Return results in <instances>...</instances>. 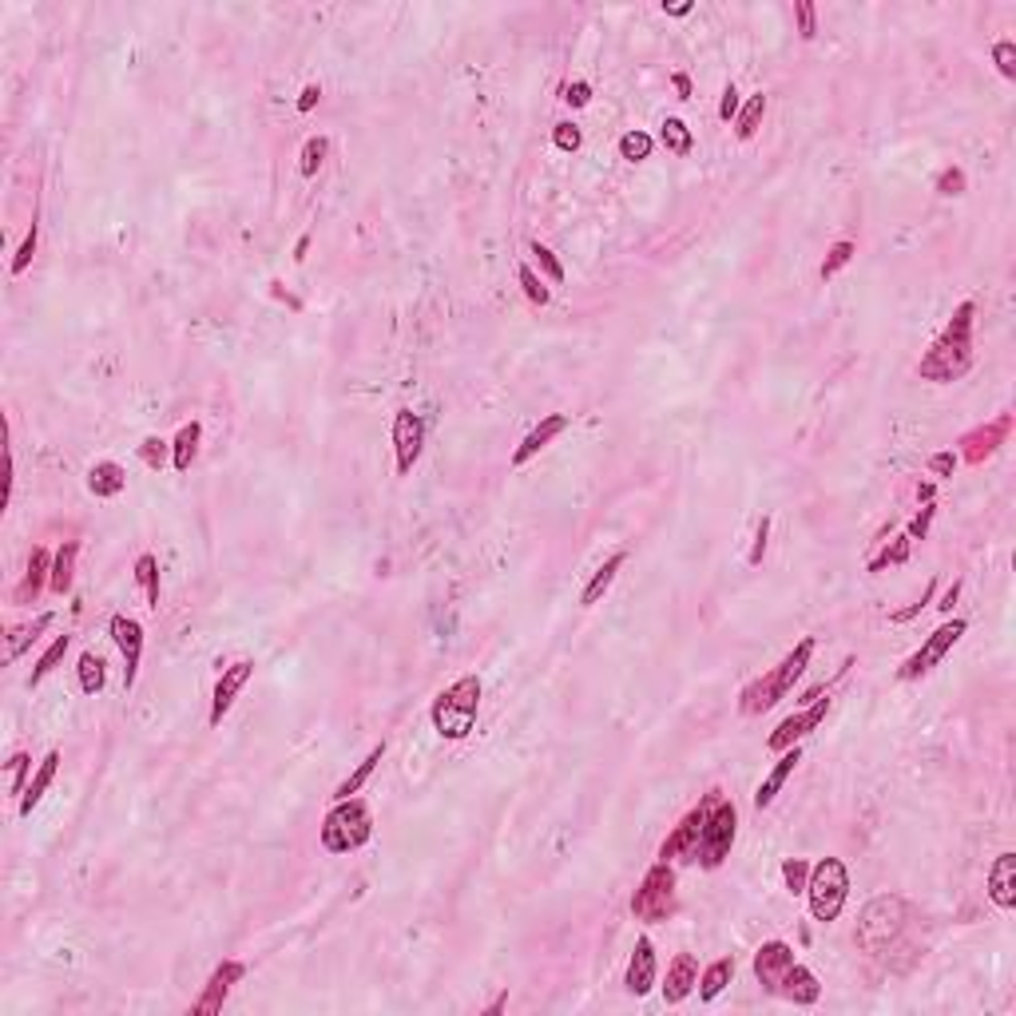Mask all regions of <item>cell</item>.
Segmentation results:
<instances>
[{
  "label": "cell",
  "instance_id": "4",
  "mask_svg": "<svg viewBox=\"0 0 1016 1016\" xmlns=\"http://www.w3.org/2000/svg\"><path fill=\"white\" fill-rule=\"evenodd\" d=\"M703 830H699V850H695V861L703 870H719L723 861L730 858V846H735V834H739V810L735 802L723 799L719 790H711L703 799Z\"/></svg>",
  "mask_w": 1016,
  "mask_h": 1016
},
{
  "label": "cell",
  "instance_id": "39",
  "mask_svg": "<svg viewBox=\"0 0 1016 1016\" xmlns=\"http://www.w3.org/2000/svg\"><path fill=\"white\" fill-rule=\"evenodd\" d=\"M651 147H655V139L648 136V131H628V136L619 139V156H624L628 163H643L651 156Z\"/></svg>",
  "mask_w": 1016,
  "mask_h": 1016
},
{
  "label": "cell",
  "instance_id": "20",
  "mask_svg": "<svg viewBox=\"0 0 1016 1016\" xmlns=\"http://www.w3.org/2000/svg\"><path fill=\"white\" fill-rule=\"evenodd\" d=\"M989 898L997 910H1016V854L1004 850L989 870Z\"/></svg>",
  "mask_w": 1016,
  "mask_h": 1016
},
{
  "label": "cell",
  "instance_id": "11",
  "mask_svg": "<svg viewBox=\"0 0 1016 1016\" xmlns=\"http://www.w3.org/2000/svg\"><path fill=\"white\" fill-rule=\"evenodd\" d=\"M425 445V421L413 409H397L393 417V453H397V477H409Z\"/></svg>",
  "mask_w": 1016,
  "mask_h": 1016
},
{
  "label": "cell",
  "instance_id": "12",
  "mask_svg": "<svg viewBox=\"0 0 1016 1016\" xmlns=\"http://www.w3.org/2000/svg\"><path fill=\"white\" fill-rule=\"evenodd\" d=\"M1012 433V413H1001L997 421L989 425H977V429H969L965 437H961V453H965L969 465H985L992 453L1004 445V437Z\"/></svg>",
  "mask_w": 1016,
  "mask_h": 1016
},
{
  "label": "cell",
  "instance_id": "49",
  "mask_svg": "<svg viewBox=\"0 0 1016 1016\" xmlns=\"http://www.w3.org/2000/svg\"><path fill=\"white\" fill-rule=\"evenodd\" d=\"M794 20H799V36H802V40H814V32H818V8L810 5V0H799V5H794Z\"/></svg>",
  "mask_w": 1016,
  "mask_h": 1016
},
{
  "label": "cell",
  "instance_id": "10",
  "mask_svg": "<svg viewBox=\"0 0 1016 1016\" xmlns=\"http://www.w3.org/2000/svg\"><path fill=\"white\" fill-rule=\"evenodd\" d=\"M826 711H830V699H818L814 695V703L806 707V711H799V715H790V719H782L779 727L770 730V739H767V747L774 750V755H782V750H790V747H799V742L810 735V730H818L822 727V719H826Z\"/></svg>",
  "mask_w": 1016,
  "mask_h": 1016
},
{
  "label": "cell",
  "instance_id": "30",
  "mask_svg": "<svg viewBox=\"0 0 1016 1016\" xmlns=\"http://www.w3.org/2000/svg\"><path fill=\"white\" fill-rule=\"evenodd\" d=\"M730 977H735V961L730 957H719V961H711V965L703 969V973H699V997L703 1001H715L719 992H723L727 985H730Z\"/></svg>",
  "mask_w": 1016,
  "mask_h": 1016
},
{
  "label": "cell",
  "instance_id": "50",
  "mask_svg": "<svg viewBox=\"0 0 1016 1016\" xmlns=\"http://www.w3.org/2000/svg\"><path fill=\"white\" fill-rule=\"evenodd\" d=\"M552 144L560 147V151H580V144H584V131L576 127V124H556V131H552Z\"/></svg>",
  "mask_w": 1016,
  "mask_h": 1016
},
{
  "label": "cell",
  "instance_id": "55",
  "mask_svg": "<svg viewBox=\"0 0 1016 1016\" xmlns=\"http://www.w3.org/2000/svg\"><path fill=\"white\" fill-rule=\"evenodd\" d=\"M739 107H742V100H739V87H735V84H727V87H723V100H719V119H723V124H730V119L739 116Z\"/></svg>",
  "mask_w": 1016,
  "mask_h": 1016
},
{
  "label": "cell",
  "instance_id": "52",
  "mask_svg": "<svg viewBox=\"0 0 1016 1016\" xmlns=\"http://www.w3.org/2000/svg\"><path fill=\"white\" fill-rule=\"evenodd\" d=\"M139 457H144L147 468H163V461H167V441H163V437H147V441L139 445Z\"/></svg>",
  "mask_w": 1016,
  "mask_h": 1016
},
{
  "label": "cell",
  "instance_id": "17",
  "mask_svg": "<svg viewBox=\"0 0 1016 1016\" xmlns=\"http://www.w3.org/2000/svg\"><path fill=\"white\" fill-rule=\"evenodd\" d=\"M794 965V949L786 945V941H767V945H759V953H755V977H759V985L767 989V992H779V985H782V977H786V969Z\"/></svg>",
  "mask_w": 1016,
  "mask_h": 1016
},
{
  "label": "cell",
  "instance_id": "40",
  "mask_svg": "<svg viewBox=\"0 0 1016 1016\" xmlns=\"http://www.w3.org/2000/svg\"><path fill=\"white\" fill-rule=\"evenodd\" d=\"M326 151H330V144H326V136H310V139H306V147H302V163H298V171L306 175V179H314V175H318L322 159H326Z\"/></svg>",
  "mask_w": 1016,
  "mask_h": 1016
},
{
  "label": "cell",
  "instance_id": "63",
  "mask_svg": "<svg viewBox=\"0 0 1016 1016\" xmlns=\"http://www.w3.org/2000/svg\"><path fill=\"white\" fill-rule=\"evenodd\" d=\"M505 1004H508V992H500V997H497L493 1004H488V1012H500V1009H505Z\"/></svg>",
  "mask_w": 1016,
  "mask_h": 1016
},
{
  "label": "cell",
  "instance_id": "62",
  "mask_svg": "<svg viewBox=\"0 0 1016 1016\" xmlns=\"http://www.w3.org/2000/svg\"><path fill=\"white\" fill-rule=\"evenodd\" d=\"M663 13H668V16H687V13H691V5H671V8H663Z\"/></svg>",
  "mask_w": 1016,
  "mask_h": 1016
},
{
  "label": "cell",
  "instance_id": "60",
  "mask_svg": "<svg viewBox=\"0 0 1016 1016\" xmlns=\"http://www.w3.org/2000/svg\"><path fill=\"white\" fill-rule=\"evenodd\" d=\"M957 596H961V584H953V588H949V592L941 596V604H937V608H941V611H953V604H957Z\"/></svg>",
  "mask_w": 1016,
  "mask_h": 1016
},
{
  "label": "cell",
  "instance_id": "44",
  "mask_svg": "<svg viewBox=\"0 0 1016 1016\" xmlns=\"http://www.w3.org/2000/svg\"><path fill=\"white\" fill-rule=\"evenodd\" d=\"M910 548H913V540H910V537H898L886 552L878 556V560H870V572H886L890 564H905V560H910Z\"/></svg>",
  "mask_w": 1016,
  "mask_h": 1016
},
{
  "label": "cell",
  "instance_id": "34",
  "mask_svg": "<svg viewBox=\"0 0 1016 1016\" xmlns=\"http://www.w3.org/2000/svg\"><path fill=\"white\" fill-rule=\"evenodd\" d=\"M80 691L84 695H100L104 691V683H107V668H104V659L96 651H84L80 655Z\"/></svg>",
  "mask_w": 1016,
  "mask_h": 1016
},
{
  "label": "cell",
  "instance_id": "14",
  "mask_svg": "<svg viewBox=\"0 0 1016 1016\" xmlns=\"http://www.w3.org/2000/svg\"><path fill=\"white\" fill-rule=\"evenodd\" d=\"M243 977H246V965H243V961H223V965H218L215 973H211V981H206L203 997L191 1004V1012H195V1016H215V1012L226 1004L231 989H235Z\"/></svg>",
  "mask_w": 1016,
  "mask_h": 1016
},
{
  "label": "cell",
  "instance_id": "27",
  "mask_svg": "<svg viewBox=\"0 0 1016 1016\" xmlns=\"http://www.w3.org/2000/svg\"><path fill=\"white\" fill-rule=\"evenodd\" d=\"M87 488H92V497L112 500L127 488V473L116 461H100V465H92V473H87Z\"/></svg>",
  "mask_w": 1016,
  "mask_h": 1016
},
{
  "label": "cell",
  "instance_id": "58",
  "mask_svg": "<svg viewBox=\"0 0 1016 1016\" xmlns=\"http://www.w3.org/2000/svg\"><path fill=\"white\" fill-rule=\"evenodd\" d=\"M318 96H322V92H318V84H310V87H306V92H302V100H298V112H310V107L318 104Z\"/></svg>",
  "mask_w": 1016,
  "mask_h": 1016
},
{
  "label": "cell",
  "instance_id": "33",
  "mask_svg": "<svg viewBox=\"0 0 1016 1016\" xmlns=\"http://www.w3.org/2000/svg\"><path fill=\"white\" fill-rule=\"evenodd\" d=\"M659 139H663V147L671 151V156H691V147H695V136H691V127L683 124V119H675V116H668L663 119V131H659Z\"/></svg>",
  "mask_w": 1016,
  "mask_h": 1016
},
{
  "label": "cell",
  "instance_id": "45",
  "mask_svg": "<svg viewBox=\"0 0 1016 1016\" xmlns=\"http://www.w3.org/2000/svg\"><path fill=\"white\" fill-rule=\"evenodd\" d=\"M36 238H40V223H36V218H32V226H28L25 243H20L16 258H13V275H16V278H20V275H25V270L32 267V255H36Z\"/></svg>",
  "mask_w": 1016,
  "mask_h": 1016
},
{
  "label": "cell",
  "instance_id": "35",
  "mask_svg": "<svg viewBox=\"0 0 1016 1016\" xmlns=\"http://www.w3.org/2000/svg\"><path fill=\"white\" fill-rule=\"evenodd\" d=\"M762 116H767V96H750L747 104L739 107V116H735V136L739 139H750L759 131V124H762Z\"/></svg>",
  "mask_w": 1016,
  "mask_h": 1016
},
{
  "label": "cell",
  "instance_id": "59",
  "mask_svg": "<svg viewBox=\"0 0 1016 1016\" xmlns=\"http://www.w3.org/2000/svg\"><path fill=\"white\" fill-rule=\"evenodd\" d=\"M675 92H679V100H691V75H675Z\"/></svg>",
  "mask_w": 1016,
  "mask_h": 1016
},
{
  "label": "cell",
  "instance_id": "18",
  "mask_svg": "<svg viewBox=\"0 0 1016 1016\" xmlns=\"http://www.w3.org/2000/svg\"><path fill=\"white\" fill-rule=\"evenodd\" d=\"M568 425H572V417H568V413H548V417H544V421L537 425V429H532V433L517 445V453H512V468L528 465L540 449H548V445H552L556 437H560V433L568 429Z\"/></svg>",
  "mask_w": 1016,
  "mask_h": 1016
},
{
  "label": "cell",
  "instance_id": "61",
  "mask_svg": "<svg viewBox=\"0 0 1016 1016\" xmlns=\"http://www.w3.org/2000/svg\"><path fill=\"white\" fill-rule=\"evenodd\" d=\"M933 493H937L933 485H917V500H925V505H930V500H933Z\"/></svg>",
  "mask_w": 1016,
  "mask_h": 1016
},
{
  "label": "cell",
  "instance_id": "22",
  "mask_svg": "<svg viewBox=\"0 0 1016 1016\" xmlns=\"http://www.w3.org/2000/svg\"><path fill=\"white\" fill-rule=\"evenodd\" d=\"M799 762H802V750H799V747L782 750V755H779V762H774V767H770V774H767V779L759 782V790H755V810H767V806H770L774 799H779V790L786 786V779H790V774H794V767H799Z\"/></svg>",
  "mask_w": 1016,
  "mask_h": 1016
},
{
  "label": "cell",
  "instance_id": "36",
  "mask_svg": "<svg viewBox=\"0 0 1016 1016\" xmlns=\"http://www.w3.org/2000/svg\"><path fill=\"white\" fill-rule=\"evenodd\" d=\"M68 643H72V636H56L52 639V648L40 655L36 659V668H32V675H28V687H40L44 679H48L52 671L60 668V659H64V651H68Z\"/></svg>",
  "mask_w": 1016,
  "mask_h": 1016
},
{
  "label": "cell",
  "instance_id": "37",
  "mask_svg": "<svg viewBox=\"0 0 1016 1016\" xmlns=\"http://www.w3.org/2000/svg\"><path fill=\"white\" fill-rule=\"evenodd\" d=\"M136 580H139V588H144V596H147V608H159V560L151 552H144L136 560Z\"/></svg>",
  "mask_w": 1016,
  "mask_h": 1016
},
{
  "label": "cell",
  "instance_id": "2",
  "mask_svg": "<svg viewBox=\"0 0 1016 1016\" xmlns=\"http://www.w3.org/2000/svg\"><path fill=\"white\" fill-rule=\"evenodd\" d=\"M810 655H814V639H802L799 648H794L790 655H786V659H782L774 671L759 675L755 683H747V687H742V695H739V711H742V715H762V711H770L774 703H782V699L794 691V683L802 679V671L810 668Z\"/></svg>",
  "mask_w": 1016,
  "mask_h": 1016
},
{
  "label": "cell",
  "instance_id": "53",
  "mask_svg": "<svg viewBox=\"0 0 1016 1016\" xmlns=\"http://www.w3.org/2000/svg\"><path fill=\"white\" fill-rule=\"evenodd\" d=\"M933 592H937V584H930V588H925V592H921V599H917V604H910V608H901V611H893V616H890V619H893V624H910V619H913V616H921V611H925V608H930V599H933Z\"/></svg>",
  "mask_w": 1016,
  "mask_h": 1016
},
{
  "label": "cell",
  "instance_id": "46",
  "mask_svg": "<svg viewBox=\"0 0 1016 1016\" xmlns=\"http://www.w3.org/2000/svg\"><path fill=\"white\" fill-rule=\"evenodd\" d=\"M992 64L1004 80H1016V44L1012 40H997L992 44Z\"/></svg>",
  "mask_w": 1016,
  "mask_h": 1016
},
{
  "label": "cell",
  "instance_id": "31",
  "mask_svg": "<svg viewBox=\"0 0 1016 1016\" xmlns=\"http://www.w3.org/2000/svg\"><path fill=\"white\" fill-rule=\"evenodd\" d=\"M381 759H386V742H377V747L369 750V755H366L362 762H357V770L349 774V779H346L342 786H337V790H334V799H337V802H342V799H354V794H357V790H362V786L369 782V774L377 770V762H381Z\"/></svg>",
  "mask_w": 1016,
  "mask_h": 1016
},
{
  "label": "cell",
  "instance_id": "24",
  "mask_svg": "<svg viewBox=\"0 0 1016 1016\" xmlns=\"http://www.w3.org/2000/svg\"><path fill=\"white\" fill-rule=\"evenodd\" d=\"M48 580H52V556H48V548H32L28 572H25V580L16 584L13 599H16V604H32V599L44 592V584H48Z\"/></svg>",
  "mask_w": 1016,
  "mask_h": 1016
},
{
  "label": "cell",
  "instance_id": "25",
  "mask_svg": "<svg viewBox=\"0 0 1016 1016\" xmlns=\"http://www.w3.org/2000/svg\"><path fill=\"white\" fill-rule=\"evenodd\" d=\"M56 770H60V750H48V755H44V762H40V770L32 774L25 799H20V818H32V810H36V806L44 802V794H48L52 779H56Z\"/></svg>",
  "mask_w": 1016,
  "mask_h": 1016
},
{
  "label": "cell",
  "instance_id": "56",
  "mask_svg": "<svg viewBox=\"0 0 1016 1016\" xmlns=\"http://www.w3.org/2000/svg\"><path fill=\"white\" fill-rule=\"evenodd\" d=\"M564 104H572V107H588V104H592V84H584V80L568 84V87H564Z\"/></svg>",
  "mask_w": 1016,
  "mask_h": 1016
},
{
  "label": "cell",
  "instance_id": "41",
  "mask_svg": "<svg viewBox=\"0 0 1016 1016\" xmlns=\"http://www.w3.org/2000/svg\"><path fill=\"white\" fill-rule=\"evenodd\" d=\"M517 278H520L524 298H528L532 306H548V302H552V290L537 278V270H532V267H520V270H517Z\"/></svg>",
  "mask_w": 1016,
  "mask_h": 1016
},
{
  "label": "cell",
  "instance_id": "47",
  "mask_svg": "<svg viewBox=\"0 0 1016 1016\" xmlns=\"http://www.w3.org/2000/svg\"><path fill=\"white\" fill-rule=\"evenodd\" d=\"M965 187H969V179H965L961 167H945L941 175H937V195H949V199H953V195H965Z\"/></svg>",
  "mask_w": 1016,
  "mask_h": 1016
},
{
  "label": "cell",
  "instance_id": "3",
  "mask_svg": "<svg viewBox=\"0 0 1016 1016\" xmlns=\"http://www.w3.org/2000/svg\"><path fill=\"white\" fill-rule=\"evenodd\" d=\"M477 711H480V679H477V675H461V679L449 683L441 695L433 699L429 719H433V730L441 739L461 742V739L473 735Z\"/></svg>",
  "mask_w": 1016,
  "mask_h": 1016
},
{
  "label": "cell",
  "instance_id": "21",
  "mask_svg": "<svg viewBox=\"0 0 1016 1016\" xmlns=\"http://www.w3.org/2000/svg\"><path fill=\"white\" fill-rule=\"evenodd\" d=\"M774 997H782V1001H790V1004H799V1009H806V1004H818V997H822V985H818V977L810 973V969L794 961V965L786 969V977H782V985H779V992H774Z\"/></svg>",
  "mask_w": 1016,
  "mask_h": 1016
},
{
  "label": "cell",
  "instance_id": "16",
  "mask_svg": "<svg viewBox=\"0 0 1016 1016\" xmlns=\"http://www.w3.org/2000/svg\"><path fill=\"white\" fill-rule=\"evenodd\" d=\"M250 675H255V663H250V659H238V663H231V668L223 671V679L215 683V695H211V715H206V723H211V727L223 723V715L235 707L238 691H243V687L250 683Z\"/></svg>",
  "mask_w": 1016,
  "mask_h": 1016
},
{
  "label": "cell",
  "instance_id": "23",
  "mask_svg": "<svg viewBox=\"0 0 1016 1016\" xmlns=\"http://www.w3.org/2000/svg\"><path fill=\"white\" fill-rule=\"evenodd\" d=\"M695 985H699V961H695L691 953H679V957L671 961V969H668L663 1001H668V1004H683V1001L695 992Z\"/></svg>",
  "mask_w": 1016,
  "mask_h": 1016
},
{
  "label": "cell",
  "instance_id": "8",
  "mask_svg": "<svg viewBox=\"0 0 1016 1016\" xmlns=\"http://www.w3.org/2000/svg\"><path fill=\"white\" fill-rule=\"evenodd\" d=\"M631 913L639 921H668L675 913V870L671 861H655V866L643 873L639 890L631 893Z\"/></svg>",
  "mask_w": 1016,
  "mask_h": 1016
},
{
  "label": "cell",
  "instance_id": "32",
  "mask_svg": "<svg viewBox=\"0 0 1016 1016\" xmlns=\"http://www.w3.org/2000/svg\"><path fill=\"white\" fill-rule=\"evenodd\" d=\"M48 624H52V616H36L32 624H20V628L8 631V651H5V659H8V663H16L20 655H25L28 643H36V636H40V631L48 628Z\"/></svg>",
  "mask_w": 1016,
  "mask_h": 1016
},
{
  "label": "cell",
  "instance_id": "42",
  "mask_svg": "<svg viewBox=\"0 0 1016 1016\" xmlns=\"http://www.w3.org/2000/svg\"><path fill=\"white\" fill-rule=\"evenodd\" d=\"M782 881L790 893H806V881H810V861L806 858H786L782 861Z\"/></svg>",
  "mask_w": 1016,
  "mask_h": 1016
},
{
  "label": "cell",
  "instance_id": "57",
  "mask_svg": "<svg viewBox=\"0 0 1016 1016\" xmlns=\"http://www.w3.org/2000/svg\"><path fill=\"white\" fill-rule=\"evenodd\" d=\"M930 473L933 477H953L957 473V457L953 453H933L930 457Z\"/></svg>",
  "mask_w": 1016,
  "mask_h": 1016
},
{
  "label": "cell",
  "instance_id": "19",
  "mask_svg": "<svg viewBox=\"0 0 1016 1016\" xmlns=\"http://www.w3.org/2000/svg\"><path fill=\"white\" fill-rule=\"evenodd\" d=\"M624 985H628L631 997H648V992L655 989V945L648 941V937H639L636 949H631Z\"/></svg>",
  "mask_w": 1016,
  "mask_h": 1016
},
{
  "label": "cell",
  "instance_id": "48",
  "mask_svg": "<svg viewBox=\"0 0 1016 1016\" xmlns=\"http://www.w3.org/2000/svg\"><path fill=\"white\" fill-rule=\"evenodd\" d=\"M532 255H537V262H540V270H544V275H548V282H556V287H560V282H564V267H560V258H556L544 243H532Z\"/></svg>",
  "mask_w": 1016,
  "mask_h": 1016
},
{
  "label": "cell",
  "instance_id": "13",
  "mask_svg": "<svg viewBox=\"0 0 1016 1016\" xmlns=\"http://www.w3.org/2000/svg\"><path fill=\"white\" fill-rule=\"evenodd\" d=\"M107 628H112V639H116L119 655H124V687L131 691V687H136V675H139V659H144V628H139V619L124 616V611L112 616Z\"/></svg>",
  "mask_w": 1016,
  "mask_h": 1016
},
{
  "label": "cell",
  "instance_id": "6",
  "mask_svg": "<svg viewBox=\"0 0 1016 1016\" xmlns=\"http://www.w3.org/2000/svg\"><path fill=\"white\" fill-rule=\"evenodd\" d=\"M806 898H810V917L814 921H838L850 901V870L842 858H822L810 866V881H806Z\"/></svg>",
  "mask_w": 1016,
  "mask_h": 1016
},
{
  "label": "cell",
  "instance_id": "15",
  "mask_svg": "<svg viewBox=\"0 0 1016 1016\" xmlns=\"http://www.w3.org/2000/svg\"><path fill=\"white\" fill-rule=\"evenodd\" d=\"M703 810L707 806L699 802L695 810H687L679 818V826L663 838L659 846V861H695V850H699V830H703Z\"/></svg>",
  "mask_w": 1016,
  "mask_h": 1016
},
{
  "label": "cell",
  "instance_id": "1",
  "mask_svg": "<svg viewBox=\"0 0 1016 1016\" xmlns=\"http://www.w3.org/2000/svg\"><path fill=\"white\" fill-rule=\"evenodd\" d=\"M973 314L977 306L973 302H961L953 322L941 330V337L925 349V357L917 362V377L921 381H937V386H945V381H957L969 374V366H973Z\"/></svg>",
  "mask_w": 1016,
  "mask_h": 1016
},
{
  "label": "cell",
  "instance_id": "51",
  "mask_svg": "<svg viewBox=\"0 0 1016 1016\" xmlns=\"http://www.w3.org/2000/svg\"><path fill=\"white\" fill-rule=\"evenodd\" d=\"M933 517H937V505L930 500V505H921V512H917V517L910 520L905 537H910V540H925V537H930V524H933Z\"/></svg>",
  "mask_w": 1016,
  "mask_h": 1016
},
{
  "label": "cell",
  "instance_id": "28",
  "mask_svg": "<svg viewBox=\"0 0 1016 1016\" xmlns=\"http://www.w3.org/2000/svg\"><path fill=\"white\" fill-rule=\"evenodd\" d=\"M75 556H80V540H64L60 552L52 556V580L48 588L56 596H68L72 592V580H75Z\"/></svg>",
  "mask_w": 1016,
  "mask_h": 1016
},
{
  "label": "cell",
  "instance_id": "7",
  "mask_svg": "<svg viewBox=\"0 0 1016 1016\" xmlns=\"http://www.w3.org/2000/svg\"><path fill=\"white\" fill-rule=\"evenodd\" d=\"M374 838V818L362 799H342L322 822V850L326 854H354Z\"/></svg>",
  "mask_w": 1016,
  "mask_h": 1016
},
{
  "label": "cell",
  "instance_id": "38",
  "mask_svg": "<svg viewBox=\"0 0 1016 1016\" xmlns=\"http://www.w3.org/2000/svg\"><path fill=\"white\" fill-rule=\"evenodd\" d=\"M854 243H850V238H842V243H834L826 250V262L822 267H818V278L822 282H830V278H838V270H846L850 267V258H854Z\"/></svg>",
  "mask_w": 1016,
  "mask_h": 1016
},
{
  "label": "cell",
  "instance_id": "43",
  "mask_svg": "<svg viewBox=\"0 0 1016 1016\" xmlns=\"http://www.w3.org/2000/svg\"><path fill=\"white\" fill-rule=\"evenodd\" d=\"M8 774H13L8 790H13L16 799H25V790H28V774H32V755H25V750H16V755L8 759Z\"/></svg>",
  "mask_w": 1016,
  "mask_h": 1016
},
{
  "label": "cell",
  "instance_id": "26",
  "mask_svg": "<svg viewBox=\"0 0 1016 1016\" xmlns=\"http://www.w3.org/2000/svg\"><path fill=\"white\" fill-rule=\"evenodd\" d=\"M624 564H628V548H619V552H611V556H608V560H604V564H599V568H596V576H592V580H588V588H584V592H580V604H584V608H592V604H599V599H604V592H608V588H611V580H616V572H619V568H624Z\"/></svg>",
  "mask_w": 1016,
  "mask_h": 1016
},
{
  "label": "cell",
  "instance_id": "9",
  "mask_svg": "<svg viewBox=\"0 0 1016 1016\" xmlns=\"http://www.w3.org/2000/svg\"><path fill=\"white\" fill-rule=\"evenodd\" d=\"M965 628H969L965 619H945V624L937 628L933 636L921 643V651H913L910 659H905L901 668H898V679L910 683V679H921V675H930V671L937 668V663H941L945 655L953 651V643H957L961 636H965Z\"/></svg>",
  "mask_w": 1016,
  "mask_h": 1016
},
{
  "label": "cell",
  "instance_id": "5",
  "mask_svg": "<svg viewBox=\"0 0 1016 1016\" xmlns=\"http://www.w3.org/2000/svg\"><path fill=\"white\" fill-rule=\"evenodd\" d=\"M901 930H905V901L898 898V893H878V898H873L866 910H861V917H858L854 941H858L861 953L878 957V953H886V949L898 941Z\"/></svg>",
  "mask_w": 1016,
  "mask_h": 1016
},
{
  "label": "cell",
  "instance_id": "29",
  "mask_svg": "<svg viewBox=\"0 0 1016 1016\" xmlns=\"http://www.w3.org/2000/svg\"><path fill=\"white\" fill-rule=\"evenodd\" d=\"M199 441H203V425H199V421H187L179 433H175V441H171V465H175V473H187V468H191L195 453H199Z\"/></svg>",
  "mask_w": 1016,
  "mask_h": 1016
},
{
  "label": "cell",
  "instance_id": "54",
  "mask_svg": "<svg viewBox=\"0 0 1016 1016\" xmlns=\"http://www.w3.org/2000/svg\"><path fill=\"white\" fill-rule=\"evenodd\" d=\"M767 537H770V517H762V520H759V532H755V544H750V556H747L750 568L762 564V552H767Z\"/></svg>",
  "mask_w": 1016,
  "mask_h": 1016
}]
</instances>
